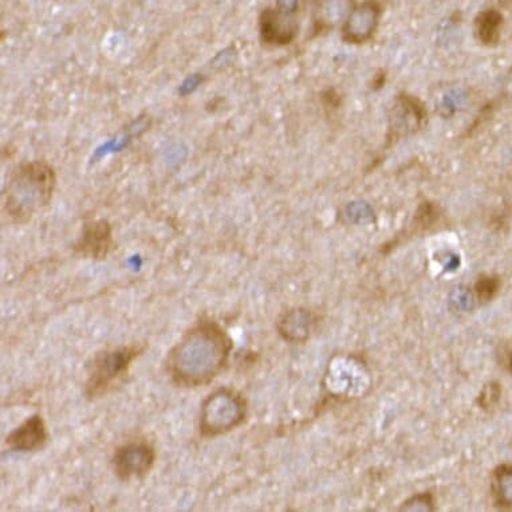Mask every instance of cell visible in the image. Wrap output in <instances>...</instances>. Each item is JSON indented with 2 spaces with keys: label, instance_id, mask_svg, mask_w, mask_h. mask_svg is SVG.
Instances as JSON below:
<instances>
[{
  "label": "cell",
  "instance_id": "1",
  "mask_svg": "<svg viewBox=\"0 0 512 512\" xmlns=\"http://www.w3.org/2000/svg\"><path fill=\"white\" fill-rule=\"evenodd\" d=\"M234 341L214 319L203 318L168 353L167 370L183 388L211 384L230 361Z\"/></svg>",
  "mask_w": 512,
  "mask_h": 512
},
{
  "label": "cell",
  "instance_id": "2",
  "mask_svg": "<svg viewBox=\"0 0 512 512\" xmlns=\"http://www.w3.org/2000/svg\"><path fill=\"white\" fill-rule=\"evenodd\" d=\"M57 177L45 161H31L11 176L3 195L6 214L14 222L26 223L53 199Z\"/></svg>",
  "mask_w": 512,
  "mask_h": 512
},
{
  "label": "cell",
  "instance_id": "3",
  "mask_svg": "<svg viewBox=\"0 0 512 512\" xmlns=\"http://www.w3.org/2000/svg\"><path fill=\"white\" fill-rule=\"evenodd\" d=\"M143 345L120 346L97 353L89 366L85 395L89 400L101 399L126 376L133 362L144 352Z\"/></svg>",
  "mask_w": 512,
  "mask_h": 512
},
{
  "label": "cell",
  "instance_id": "4",
  "mask_svg": "<svg viewBox=\"0 0 512 512\" xmlns=\"http://www.w3.org/2000/svg\"><path fill=\"white\" fill-rule=\"evenodd\" d=\"M247 416V403L238 391L220 388L204 400L200 412V433L211 439L238 428Z\"/></svg>",
  "mask_w": 512,
  "mask_h": 512
},
{
  "label": "cell",
  "instance_id": "5",
  "mask_svg": "<svg viewBox=\"0 0 512 512\" xmlns=\"http://www.w3.org/2000/svg\"><path fill=\"white\" fill-rule=\"evenodd\" d=\"M156 462V451L148 441H132L121 445L114 452L112 466L114 474L122 482L143 479L151 472Z\"/></svg>",
  "mask_w": 512,
  "mask_h": 512
},
{
  "label": "cell",
  "instance_id": "6",
  "mask_svg": "<svg viewBox=\"0 0 512 512\" xmlns=\"http://www.w3.org/2000/svg\"><path fill=\"white\" fill-rule=\"evenodd\" d=\"M382 7L378 0H365L354 7L352 13L342 25V37L353 45H362L370 41L380 25Z\"/></svg>",
  "mask_w": 512,
  "mask_h": 512
},
{
  "label": "cell",
  "instance_id": "7",
  "mask_svg": "<svg viewBox=\"0 0 512 512\" xmlns=\"http://www.w3.org/2000/svg\"><path fill=\"white\" fill-rule=\"evenodd\" d=\"M295 14L274 9H266L259 18V30L263 42L271 46H286L293 42L298 34V22Z\"/></svg>",
  "mask_w": 512,
  "mask_h": 512
},
{
  "label": "cell",
  "instance_id": "8",
  "mask_svg": "<svg viewBox=\"0 0 512 512\" xmlns=\"http://www.w3.org/2000/svg\"><path fill=\"white\" fill-rule=\"evenodd\" d=\"M114 246L113 230L108 220H94L86 224L84 234L76 244V251L94 261H104Z\"/></svg>",
  "mask_w": 512,
  "mask_h": 512
},
{
  "label": "cell",
  "instance_id": "9",
  "mask_svg": "<svg viewBox=\"0 0 512 512\" xmlns=\"http://www.w3.org/2000/svg\"><path fill=\"white\" fill-rule=\"evenodd\" d=\"M7 445L17 452H37L49 443V431L41 415H33L23 421L7 436Z\"/></svg>",
  "mask_w": 512,
  "mask_h": 512
},
{
  "label": "cell",
  "instance_id": "10",
  "mask_svg": "<svg viewBox=\"0 0 512 512\" xmlns=\"http://www.w3.org/2000/svg\"><path fill=\"white\" fill-rule=\"evenodd\" d=\"M393 113H395L392 118L393 131L396 135H407L417 131L427 118L423 104L412 96L397 98Z\"/></svg>",
  "mask_w": 512,
  "mask_h": 512
},
{
  "label": "cell",
  "instance_id": "11",
  "mask_svg": "<svg viewBox=\"0 0 512 512\" xmlns=\"http://www.w3.org/2000/svg\"><path fill=\"white\" fill-rule=\"evenodd\" d=\"M313 5L317 33L333 29L338 23L344 25L346 18L356 7L354 0H313Z\"/></svg>",
  "mask_w": 512,
  "mask_h": 512
},
{
  "label": "cell",
  "instance_id": "12",
  "mask_svg": "<svg viewBox=\"0 0 512 512\" xmlns=\"http://www.w3.org/2000/svg\"><path fill=\"white\" fill-rule=\"evenodd\" d=\"M314 318L309 310L295 307L278 319V332L286 341L305 342L313 329Z\"/></svg>",
  "mask_w": 512,
  "mask_h": 512
},
{
  "label": "cell",
  "instance_id": "13",
  "mask_svg": "<svg viewBox=\"0 0 512 512\" xmlns=\"http://www.w3.org/2000/svg\"><path fill=\"white\" fill-rule=\"evenodd\" d=\"M503 15L499 10L487 9L475 19V34L479 42L486 46H495L499 42L503 29Z\"/></svg>",
  "mask_w": 512,
  "mask_h": 512
},
{
  "label": "cell",
  "instance_id": "14",
  "mask_svg": "<svg viewBox=\"0 0 512 512\" xmlns=\"http://www.w3.org/2000/svg\"><path fill=\"white\" fill-rule=\"evenodd\" d=\"M492 492L498 506L512 508V467L496 468L492 476Z\"/></svg>",
  "mask_w": 512,
  "mask_h": 512
},
{
  "label": "cell",
  "instance_id": "15",
  "mask_svg": "<svg viewBox=\"0 0 512 512\" xmlns=\"http://www.w3.org/2000/svg\"><path fill=\"white\" fill-rule=\"evenodd\" d=\"M500 282L498 278L484 277L476 283V293L482 302L491 301L494 295L498 293Z\"/></svg>",
  "mask_w": 512,
  "mask_h": 512
},
{
  "label": "cell",
  "instance_id": "16",
  "mask_svg": "<svg viewBox=\"0 0 512 512\" xmlns=\"http://www.w3.org/2000/svg\"><path fill=\"white\" fill-rule=\"evenodd\" d=\"M435 510L431 494H421L413 496L408 502L404 503L401 511H424L429 512Z\"/></svg>",
  "mask_w": 512,
  "mask_h": 512
},
{
  "label": "cell",
  "instance_id": "17",
  "mask_svg": "<svg viewBox=\"0 0 512 512\" xmlns=\"http://www.w3.org/2000/svg\"><path fill=\"white\" fill-rule=\"evenodd\" d=\"M373 210L365 203H353L348 208V216L350 220L357 223H366L372 219Z\"/></svg>",
  "mask_w": 512,
  "mask_h": 512
},
{
  "label": "cell",
  "instance_id": "18",
  "mask_svg": "<svg viewBox=\"0 0 512 512\" xmlns=\"http://www.w3.org/2000/svg\"><path fill=\"white\" fill-rule=\"evenodd\" d=\"M500 397V388L499 385L492 384L487 385L484 388L482 395H480V404H482L483 408L494 407L495 403H498Z\"/></svg>",
  "mask_w": 512,
  "mask_h": 512
},
{
  "label": "cell",
  "instance_id": "19",
  "mask_svg": "<svg viewBox=\"0 0 512 512\" xmlns=\"http://www.w3.org/2000/svg\"><path fill=\"white\" fill-rule=\"evenodd\" d=\"M451 303L459 310H468L472 307V295L466 289H456L451 294Z\"/></svg>",
  "mask_w": 512,
  "mask_h": 512
},
{
  "label": "cell",
  "instance_id": "20",
  "mask_svg": "<svg viewBox=\"0 0 512 512\" xmlns=\"http://www.w3.org/2000/svg\"><path fill=\"white\" fill-rule=\"evenodd\" d=\"M299 6V0H277V6L279 10L286 11V13L295 14L297 13Z\"/></svg>",
  "mask_w": 512,
  "mask_h": 512
},
{
  "label": "cell",
  "instance_id": "21",
  "mask_svg": "<svg viewBox=\"0 0 512 512\" xmlns=\"http://www.w3.org/2000/svg\"><path fill=\"white\" fill-rule=\"evenodd\" d=\"M508 368H510V372L512 373V353L510 357H508Z\"/></svg>",
  "mask_w": 512,
  "mask_h": 512
}]
</instances>
